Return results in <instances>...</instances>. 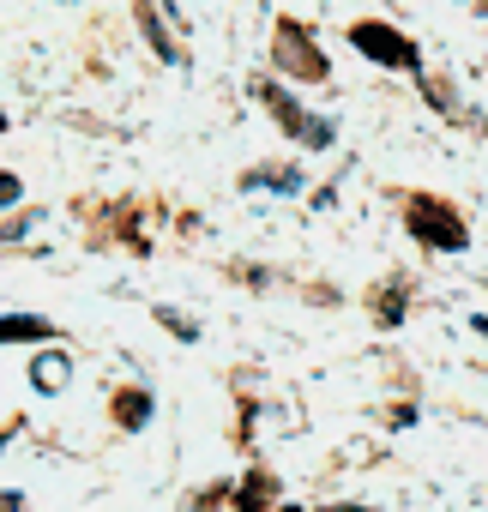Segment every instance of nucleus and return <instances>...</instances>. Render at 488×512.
<instances>
[{"label": "nucleus", "mask_w": 488, "mask_h": 512, "mask_svg": "<svg viewBox=\"0 0 488 512\" xmlns=\"http://www.w3.org/2000/svg\"><path fill=\"white\" fill-rule=\"evenodd\" d=\"M115 422H121V428H145V422H151V398H145V392H121V398H115Z\"/></svg>", "instance_id": "423d86ee"}, {"label": "nucleus", "mask_w": 488, "mask_h": 512, "mask_svg": "<svg viewBox=\"0 0 488 512\" xmlns=\"http://www.w3.org/2000/svg\"><path fill=\"white\" fill-rule=\"evenodd\" d=\"M332 512H368V506H332Z\"/></svg>", "instance_id": "ddd939ff"}, {"label": "nucleus", "mask_w": 488, "mask_h": 512, "mask_svg": "<svg viewBox=\"0 0 488 512\" xmlns=\"http://www.w3.org/2000/svg\"><path fill=\"white\" fill-rule=\"evenodd\" d=\"M410 229L428 241V247H464V223H458V211L452 205H440V199H410Z\"/></svg>", "instance_id": "7ed1b4c3"}, {"label": "nucleus", "mask_w": 488, "mask_h": 512, "mask_svg": "<svg viewBox=\"0 0 488 512\" xmlns=\"http://www.w3.org/2000/svg\"><path fill=\"white\" fill-rule=\"evenodd\" d=\"M139 19H145V31H151V43H157V55H163V61H175V43H169V31L157 25V13H151V0H139Z\"/></svg>", "instance_id": "1a4fd4ad"}, {"label": "nucleus", "mask_w": 488, "mask_h": 512, "mask_svg": "<svg viewBox=\"0 0 488 512\" xmlns=\"http://www.w3.org/2000/svg\"><path fill=\"white\" fill-rule=\"evenodd\" d=\"M470 326H476V332H482V338H488V320H470Z\"/></svg>", "instance_id": "4468645a"}, {"label": "nucleus", "mask_w": 488, "mask_h": 512, "mask_svg": "<svg viewBox=\"0 0 488 512\" xmlns=\"http://www.w3.org/2000/svg\"><path fill=\"white\" fill-rule=\"evenodd\" d=\"M350 43H356L368 61H386V67H404V73H416V67H422L416 43H410V37H398L392 25H356V31H350Z\"/></svg>", "instance_id": "f257e3e1"}, {"label": "nucleus", "mask_w": 488, "mask_h": 512, "mask_svg": "<svg viewBox=\"0 0 488 512\" xmlns=\"http://www.w3.org/2000/svg\"><path fill=\"white\" fill-rule=\"evenodd\" d=\"M49 338H55V326L43 314H7L0 320V344H49Z\"/></svg>", "instance_id": "39448f33"}, {"label": "nucleus", "mask_w": 488, "mask_h": 512, "mask_svg": "<svg viewBox=\"0 0 488 512\" xmlns=\"http://www.w3.org/2000/svg\"><path fill=\"white\" fill-rule=\"evenodd\" d=\"M31 380H37L43 392H61V386H67V356H43V362L31 368Z\"/></svg>", "instance_id": "0eeeda50"}, {"label": "nucleus", "mask_w": 488, "mask_h": 512, "mask_svg": "<svg viewBox=\"0 0 488 512\" xmlns=\"http://www.w3.org/2000/svg\"><path fill=\"white\" fill-rule=\"evenodd\" d=\"M0 205H19V175L0 169Z\"/></svg>", "instance_id": "f8f14e48"}, {"label": "nucleus", "mask_w": 488, "mask_h": 512, "mask_svg": "<svg viewBox=\"0 0 488 512\" xmlns=\"http://www.w3.org/2000/svg\"><path fill=\"white\" fill-rule=\"evenodd\" d=\"M278 67L284 73H302V79H326V61L308 49V37H302V25H278Z\"/></svg>", "instance_id": "20e7f679"}, {"label": "nucleus", "mask_w": 488, "mask_h": 512, "mask_svg": "<svg viewBox=\"0 0 488 512\" xmlns=\"http://www.w3.org/2000/svg\"><path fill=\"white\" fill-rule=\"evenodd\" d=\"M254 91H260V97H266V109H272V115L290 127V139H302L308 151H326V145L338 139V133H332V121H314V115H308L302 103H290L284 91H272V85H254Z\"/></svg>", "instance_id": "f03ea898"}, {"label": "nucleus", "mask_w": 488, "mask_h": 512, "mask_svg": "<svg viewBox=\"0 0 488 512\" xmlns=\"http://www.w3.org/2000/svg\"><path fill=\"white\" fill-rule=\"evenodd\" d=\"M266 494H272V476H260V470H254V482L235 494V512H266Z\"/></svg>", "instance_id": "6e6552de"}, {"label": "nucleus", "mask_w": 488, "mask_h": 512, "mask_svg": "<svg viewBox=\"0 0 488 512\" xmlns=\"http://www.w3.org/2000/svg\"><path fill=\"white\" fill-rule=\"evenodd\" d=\"M157 320H163V326H175V338H199V332H193V320H181V314H169V308H163Z\"/></svg>", "instance_id": "9b49d317"}, {"label": "nucleus", "mask_w": 488, "mask_h": 512, "mask_svg": "<svg viewBox=\"0 0 488 512\" xmlns=\"http://www.w3.org/2000/svg\"><path fill=\"white\" fill-rule=\"evenodd\" d=\"M278 512H296V506H278Z\"/></svg>", "instance_id": "dca6fc26"}, {"label": "nucleus", "mask_w": 488, "mask_h": 512, "mask_svg": "<svg viewBox=\"0 0 488 512\" xmlns=\"http://www.w3.org/2000/svg\"><path fill=\"white\" fill-rule=\"evenodd\" d=\"M7 440H13V428H0V446H7Z\"/></svg>", "instance_id": "2eb2a0df"}, {"label": "nucleus", "mask_w": 488, "mask_h": 512, "mask_svg": "<svg viewBox=\"0 0 488 512\" xmlns=\"http://www.w3.org/2000/svg\"><path fill=\"white\" fill-rule=\"evenodd\" d=\"M404 320V290H386V302H380V326H398Z\"/></svg>", "instance_id": "9d476101"}, {"label": "nucleus", "mask_w": 488, "mask_h": 512, "mask_svg": "<svg viewBox=\"0 0 488 512\" xmlns=\"http://www.w3.org/2000/svg\"><path fill=\"white\" fill-rule=\"evenodd\" d=\"M476 7H488V0H476Z\"/></svg>", "instance_id": "f3484780"}, {"label": "nucleus", "mask_w": 488, "mask_h": 512, "mask_svg": "<svg viewBox=\"0 0 488 512\" xmlns=\"http://www.w3.org/2000/svg\"><path fill=\"white\" fill-rule=\"evenodd\" d=\"M0 127H7V121H0Z\"/></svg>", "instance_id": "a211bd4d"}]
</instances>
